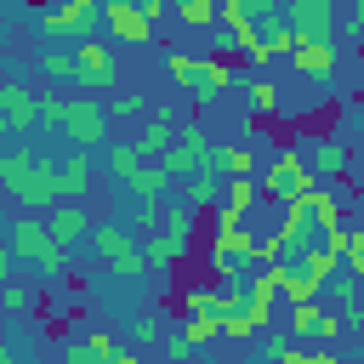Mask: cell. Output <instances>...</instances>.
I'll return each mask as SVG.
<instances>
[{"mask_svg": "<svg viewBox=\"0 0 364 364\" xmlns=\"http://www.w3.org/2000/svg\"><path fill=\"white\" fill-rule=\"evenodd\" d=\"M0 364H23V353H17V341H11V336L0 341Z\"/></svg>", "mask_w": 364, "mask_h": 364, "instance_id": "bcb514c9", "label": "cell"}, {"mask_svg": "<svg viewBox=\"0 0 364 364\" xmlns=\"http://www.w3.org/2000/svg\"><path fill=\"white\" fill-rule=\"evenodd\" d=\"M131 330H136V341H165L159 318H131Z\"/></svg>", "mask_w": 364, "mask_h": 364, "instance_id": "f6af8a7d", "label": "cell"}, {"mask_svg": "<svg viewBox=\"0 0 364 364\" xmlns=\"http://www.w3.org/2000/svg\"><path fill=\"white\" fill-rule=\"evenodd\" d=\"M176 131H182V125H176V108H154V114H148V125L131 136L136 159H142V165H159V159L176 148Z\"/></svg>", "mask_w": 364, "mask_h": 364, "instance_id": "5bb4252c", "label": "cell"}, {"mask_svg": "<svg viewBox=\"0 0 364 364\" xmlns=\"http://www.w3.org/2000/svg\"><path fill=\"white\" fill-rule=\"evenodd\" d=\"M102 171L125 188V182L142 171V159H136V148H131V142H108V148H102Z\"/></svg>", "mask_w": 364, "mask_h": 364, "instance_id": "f546056e", "label": "cell"}, {"mask_svg": "<svg viewBox=\"0 0 364 364\" xmlns=\"http://www.w3.org/2000/svg\"><path fill=\"white\" fill-rule=\"evenodd\" d=\"M102 102H108V119H142V114H154L142 91H114V97H102Z\"/></svg>", "mask_w": 364, "mask_h": 364, "instance_id": "74e56055", "label": "cell"}, {"mask_svg": "<svg viewBox=\"0 0 364 364\" xmlns=\"http://www.w3.org/2000/svg\"><path fill=\"white\" fill-rule=\"evenodd\" d=\"M341 28H347L353 40H364V0H347V17H341Z\"/></svg>", "mask_w": 364, "mask_h": 364, "instance_id": "7bdbcfd3", "label": "cell"}, {"mask_svg": "<svg viewBox=\"0 0 364 364\" xmlns=\"http://www.w3.org/2000/svg\"><path fill=\"white\" fill-rule=\"evenodd\" d=\"M245 296H250V307H256V318L262 324H273V296H284L279 290V267H256V273H245Z\"/></svg>", "mask_w": 364, "mask_h": 364, "instance_id": "cb8c5ba5", "label": "cell"}, {"mask_svg": "<svg viewBox=\"0 0 364 364\" xmlns=\"http://www.w3.org/2000/svg\"><path fill=\"white\" fill-rule=\"evenodd\" d=\"M6 193H11L17 210H28V216H51V210L63 205V159H57V154H40L34 171H28L23 182H11Z\"/></svg>", "mask_w": 364, "mask_h": 364, "instance_id": "5b68a950", "label": "cell"}, {"mask_svg": "<svg viewBox=\"0 0 364 364\" xmlns=\"http://www.w3.org/2000/svg\"><path fill=\"white\" fill-rule=\"evenodd\" d=\"M91 250L108 262V273H119V279H136L142 267H148V256L136 250V233L131 228H119V222H102L97 233H91Z\"/></svg>", "mask_w": 364, "mask_h": 364, "instance_id": "9c48e42d", "label": "cell"}, {"mask_svg": "<svg viewBox=\"0 0 364 364\" xmlns=\"http://www.w3.org/2000/svg\"><path fill=\"white\" fill-rule=\"evenodd\" d=\"M279 290H284L290 307H301V301H324L330 284H324L318 273H307V262H284V267H279Z\"/></svg>", "mask_w": 364, "mask_h": 364, "instance_id": "44dd1931", "label": "cell"}, {"mask_svg": "<svg viewBox=\"0 0 364 364\" xmlns=\"http://www.w3.org/2000/svg\"><path fill=\"white\" fill-rule=\"evenodd\" d=\"M210 165H216L222 176H262V165H256V148H250V142H216Z\"/></svg>", "mask_w": 364, "mask_h": 364, "instance_id": "4316f807", "label": "cell"}, {"mask_svg": "<svg viewBox=\"0 0 364 364\" xmlns=\"http://www.w3.org/2000/svg\"><path fill=\"white\" fill-rule=\"evenodd\" d=\"M34 301H40V296H34L23 279H6V284H0V307H6V318H28Z\"/></svg>", "mask_w": 364, "mask_h": 364, "instance_id": "836d02e7", "label": "cell"}, {"mask_svg": "<svg viewBox=\"0 0 364 364\" xmlns=\"http://www.w3.org/2000/svg\"><path fill=\"white\" fill-rule=\"evenodd\" d=\"M136 6H142V17H148V23H154V28H159V23H165V17H171V11H176V6H171V0H136Z\"/></svg>", "mask_w": 364, "mask_h": 364, "instance_id": "ee69618b", "label": "cell"}, {"mask_svg": "<svg viewBox=\"0 0 364 364\" xmlns=\"http://www.w3.org/2000/svg\"><path fill=\"white\" fill-rule=\"evenodd\" d=\"M114 364H142V358H136V353H119V358H114Z\"/></svg>", "mask_w": 364, "mask_h": 364, "instance_id": "7dc6e473", "label": "cell"}, {"mask_svg": "<svg viewBox=\"0 0 364 364\" xmlns=\"http://www.w3.org/2000/svg\"><path fill=\"white\" fill-rule=\"evenodd\" d=\"M262 330H267V324L256 318L245 284H228V301H222V336H228V341H250V336H262Z\"/></svg>", "mask_w": 364, "mask_h": 364, "instance_id": "e0dca14e", "label": "cell"}, {"mask_svg": "<svg viewBox=\"0 0 364 364\" xmlns=\"http://www.w3.org/2000/svg\"><path fill=\"white\" fill-rule=\"evenodd\" d=\"M6 250H11L17 262L40 267L46 279L68 267V250H63V245L51 239V222H46V216H28V210H17V216L6 222Z\"/></svg>", "mask_w": 364, "mask_h": 364, "instance_id": "7a4b0ae2", "label": "cell"}, {"mask_svg": "<svg viewBox=\"0 0 364 364\" xmlns=\"http://www.w3.org/2000/svg\"><path fill=\"white\" fill-rule=\"evenodd\" d=\"M102 6H125V0H102Z\"/></svg>", "mask_w": 364, "mask_h": 364, "instance_id": "c3c4849f", "label": "cell"}, {"mask_svg": "<svg viewBox=\"0 0 364 364\" xmlns=\"http://www.w3.org/2000/svg\"><path fill=\"white\" fill-rule=\"evenodd\" d=\"M296 28H290V17H284V6L279 11H267L262 17V57H256V68H267L273 57H296Z\"/></svg>", "mask_w": 364, "mask_h": 364, "instance_id": "d6986e66", "label": "cell"}, {"mask_svg": "<svg viewBox=\"0 0 364 364\" xmlns=\"http://www.w3.org/2000/svg\"><path fill=\"white\" fill-rule=\"evenodd\" d=\"M165 68H171V80L193 97V108H210L222 91H233V68H228L222 57H182V51H171Z\"/></svg>", "mask_w": 364, "mask_h": 364, "instance_id": "3957f363", "label": "cell"}, {"mask_svg": "<svg viewBox=\"0 0 364 364\" xmlns=\"http://www.w3.org/2000/svg\"><path fill=\"white\" fill-rule=\"evenodd\" d=\"M313 188H318V176H313V165H307L301 148H279V154L262 165V199H267V205H296V199H307Z\"/></svg>", "mask_w": 364, "mask_h": 364, "instance_id": "277c9868", "label": "cell"}, {"mask_svg": "<svg viewBox=\"0 0 364 364\" xmlns=\"http://www.w3.org/2000/svg\"><path fill=\"white\" fill-rule=\"evenodd\" d=\"M97 28H102V0H63L57 11L40 17V34L46 40H68V46H85Z\"/></svg>", "mask_w": 364, "mask_h": 364, "instance_id": "52a82bcc", "label": "cell"}, {"mask_svg": "<svg viewBox=\"0 0 364 364\" xmlns=\"http://www.w3.org/2000/svg\"><path fill=\"white\" fill-rule=\"evenodd\" d=\"M40 74L74 85V80H80V68H74V46H68V51H40Z\"/></svg>", "mask_w": 364, "mask_h": 364, "instance_id": "8d00e7d4", "label": "cell"}, {"mask_svg": "<svg viewBox=\"0 0 364 364\" xmlns=\"http://www.w3.org/2000/svg\"><path fill=\"white\" fill-rule=\"evenodd\" d=\"M324 296H330V307H336L341 318H358V273H336Z\"/></svg>", "mask_w": 364, "mask_h": 364, "instance_id": "d6a6232c", "label": "cell"}, {"mask_svg": "<svg viewBox=\"0 0 364 364\" xmlns=\"http://www.w3.org/2000/svg\"><path fill=\"white\" fill-rule=\"evenodd\" d=\"M256 205H262V176H228V182H222L216 216H222V222H245Z\"/></svg>", "mask_w": 364, "mask_h": 364, "instance_id": "ac0fdd59", "label": "cell"}, {"mask_svg": "<svg viewBox=\"0 0 364 364\" xmlns=\"http://www.w3.org/2000/svg\"><path fill=\"white\" fill-rule=\"evenodd\" d=\"M347 159H353V148H347V136H318V148H313V176L318 182H341L347 176Z\"/></svg>", "mask_w": 364, "mask_h": 364, "instance_id": "7402d4cb", "label": "cell"}, {"mask_svg": "<svg viewBox=\"0 0 364 364\" xmlns=\"http://www.w3.org/2000/svg\"><path fill=\"white\" fill-rule=\"evenodd\" d=\"M222 301H228V284H188L182 290V318H216L222 324Z\"/></svg>", "mask_w": 364, "mask_h": 364, "instance_id": "d4e9b609", "label": "cell"}, {"mask_svg": "<svg viewBox=\"0 0 364 364\" xmlns=\"http://www.w3.org/2000/svg\"><path fill=\"white\" fill-rule=\"evenodd\" d=\"M336 63H341L336 46H296V57H290V68H296L301 80H330Z\"/></svg>", "mask_w": 364, "mask_h": 364, "instance_id": "484cf974", "label": "cell"}, {"mask_svg": "<svg viewBox=\"0 0 364 364\" xmlns=\"http://www.w3.org/2000/svg\"><path fill=\"white\" fill-rule=\"evenodd\" d=\"M336 6H341V0H336Z\"/></svg>", "mask_w": 364, "mask_h": 364, "instance_id": "681fc988", "label": "cell"}, {"mask_svg": "<svg viewBox=\"0 0 364 364\" xmlns=\"http://www.w3.org/2000/svg\"><path fill=\"white\" fill-rule=\"evenodd\" d=\"M222 182H228V176H222L216 165H205V171H193V176H182L176 188H182V205H193L199 216H205V210L216 216V205H222Z\"/></svg>", "mask_w": 364, "mask_h": 364, "instance_id": "ffe728a7", "label": "cell"}, {"mask_svg": "<svg viewBox=\"0 0 364 364\" xmlns=\"http://www.w3.org/2000/svg\"><path fill=\"white\" fill-rule=\"evenodd\" d=\"M102 28H108L119 46H154V40H159V28L142 17L136 0H125V6H102Z\"/></svg>", "mask_w": 364, "mask_h": 364, "instance_id": "9a60e30c", "label": "cell"}, {"mask_svg": "<svg viewBox=\"0 0 364 364\" xmlns=\"http://www.w3.org/2000/svg\"><path fill=\"white\" fill-rule=\"evenodd\" d=\"M347 273L364 279V228H353V245H347Z\"/></svg>", "mask_w": 364, "mask_h": 364, "instance_id": "b9f144b4", "label": "cell"}, {"mask_svg": "<svg viewBox=\"0 0 364 364\" xmlns=\"http://www.w3.org/2000/svg\"><path fill=\"white\" fill-rule=\"evenodd\" d=\"M176 330H182V336L193 341V353H199V347H210V341L222 336V324H216V318H182Z\"/></svg>", "mask_w": 364, "mask_h": 364, "instance_id": "f35d334b", "label": "cell"}, {"mask_svg": "<svg viewBox=\"0 0 364 364\" xmlns=\"http://www.w3.org/2000/svg\"><path fill=\"white\" fill-rule=\"evenodd\" d=\"M296 347H301V341H296L290 330H262V364H290Z\"/></svg>", "mask_w": 364, "mask_h": 364, "instance_id": "d590c367", "label": "cell"}, {"mask_svg": "<svg viewBox=\"0 0 364 364\" xmlns=\"http://www.w3.org/2000/svg\"><path fill=\"white\" fill-rule=\"evenodd\" d=\"M301 347H330L341 330H347V318L336 313V307H324V301H301V307H290V324H284Z\"/></svg>", "mask_w": 364, "mask_h": 364, "instance_id": "8fae6325", "label": "cell"}, {"mask_svg": "<svg viewBox=\"0 0 364 364\" xmlns=\"http://www.w3.org/2000/svg\"><path fill=\"white\" fill-rule=\"evenodd\" d=\"M182 28H216L222 23V0H171Z\"/></svg>", "mask_w": 364, "mask_h": 364, "instance_id": "1f68e13d", "label": "cell"}, {"mask_svg": "<svg viewBox=\"0 0 364 364\" xmlns=\"http://www.w3.org/2000/svg\"><path fill=\"white\" fill-rule=\"evenodd\" d=\"M205 267L222 273L228 284H245V273L262 267V239L245 228V222H210V250H205Z\"/></svg>", "mask_w": 364, "mask_h": 364, "instance_id": "6da1fadb", "label": "cell"}, {"mask_svg": "<svg viewBox=\"0 0 364 364\" xmlns=\"http://www.w3.org/2000/svg\"><path fill=\"white\" fill-rule=\"evenodd\" d=\"M74 68H80L74 91H85V97H102V91H114V80H119V63H114V51H108V46H97V40L74 46Z\"/></svg>", "mask_w": 364, "mask_h": 364, "instance_id": "4fadbf2b", "label": "cell"}, {"mask_svg": "<svg viewBox=\"0 0 364 364\" xmlns=\"http://www.w3.org/2000/svg\"><path fill=\"white\" fill-rule=\"evenodd\" d=\"M210 154H216V142H210V131H205L199 119H188V125L176 131V148H171V154H165L159 165H165V171H171V176L182 182V176H193V171H205V165H210Z\"/></svg>", "mask_w": 364, "mask_h": 364, "instance_id": "7c38bea8", "label": "cell"}, {"mask_svg": "<svg viewBox=\"0 0 364 364\" xmlns=\"http://www.w3.org/2000/svg\"><path fill=\"white\" fill-rule=\"evenodd\" d=\"M85 193H91V154L68 148L63 154V199H85Z\"/></svg>", "mask_w": 364, "mask_h": 364, "instance_id": "83f0119b", "label": "cell"}, {"mask_svg": "<svg viewBox=\"0 0 364 364\" xmlns=\"http://www.w3.org/2000/svg\"><path fill=\"white\" fill-rule=\"evenodd\" d=\"M57 136H68V148H102L108 136H114V119H108V102L102 97H68V108H63V125H57Z\"/></svg>", "mask_w": 364, "mask_h": 364, "instance_id": "8992f818", "label": "cell"}, {"mask_svg": "<svg viewBox=\"0 0 364 364\" xmlns=\"http://www.w3.org/2000/svg\"><path fill=\"white\" fill-rule=\"evenodd\" d=\"M46 222H51V239H57L63 250H74V245H85V239L97 233V222H91V210H85L80 199H63Z\"/></svg>", "mask_w": 364, "mask_h": 364, "instance_id": "2e32d148", "label": "cell"}, {"mask_svg": "<svg viewBox=\"0 0 364 364\" xmlns=\"http://www.w3.org/2000/svg\"><path fill=\"white\" fill-rule=\"evenodd\" d=\"M159 347H165V358H171V364H188V358H193V341H188L182 330H165V341H159Z\"/></svg>", "mask_w": 364, "mask_h": 364, "instance_id": "60d3db41", "label": "cell"}, {"mask_svg": "<svg viewBox=\"0 0 364 364\" xmlns=\"http://www.w3.org/2000/svg\"><path fill=\"white\" fill-rule=\"evenodd\" d=\"M188 250H193V245L176 239V233H154L142 256H148V267H176V262H188Z\"/></svg>", "mask_w": 364, "mask_h": 364, "instance_id": "4dcf8cb0", "label": "cell"}, {"mask_svg": "<svg viewBox=\"0 0 364 364\" xmlns=\"http://www.w3.org/2000/svg\"><path fill=\"white\" fill-rule=\"evenodd\" d=\"M40 102L46 97H34L23 80H0V125H6V136H17V142H28L34 136V125H40Z\"/></svg>", "mask_w": 364, "mask_h": 364, "instance_id": "30bf717a", "label": "cell"}, {"mask_svg": "<svg viewBox=\"0 0 364 364\" xmlns=\"http://www.w3.org/2000/svg\"><path fill=\"white\" fill-rule=\"evenodd\" d=\"M245 91H250V108H256V114H267V108H279V85H273V80H250Z\"/></svg>", "mask_w": 364, "mask_h": 364, "instance_id": "ab89813d", "label": "cell"}, {"mask_svg": "<svg viewBox=\"0 0 364 364\" xmlns=\"http://www.w3.org/2000/svg\"><path fill=\"white\" fill-rule=\"evenodd\" d=\"M284 17H290L301 46H336V34H341L336 0H284Z\"/></svg>", "mask_w": 364, "mask_h": 364, "instance_id": "ba28073f", "label": "cell"}, {"mask_svg": "<svg viewBox=\"0 0 364 364\" xmlns=\"http://www.w3.org/2000/svg\"><path fill=\"white\" fill-rule=\"evenodd\" d=\"M114 358H119V347H114V336H108V330L74 336V341L63 347V364H114Z\"/></svg>", "mask_w": 364, "mask_h": 364, "instance_id": "603a6c76", "label": "cell"}, {"mask_svg": "<svg viewBox=\"0 0 364 364\" xmlns=\"http://www.w3.org/2000/svg\"><path fill=\"white\" fill-rule=\"evenodd\" d=\"M165 188H176V176H171L165 165H142V171L125 182V193H131V199H165Z\"/></svg>", "mask_w": 364, "mask_h": 364, "instance_id": "f1b7e54d", "label": "cell"}, {"mask_svg": "<svg viewBox=\"0 0 364 364\" xmlns=\"http://www.w3.org/2000/svg\"><path fill=\"white\" fill-rule=\"evenodd\" d=\"M165 210L171 205H159V199H131V233H159L165 228Z\"/></svg>", "mask_w": 364, "mask_h": 364, "instance_id": "e575fe53", "label": "cell"}]
</instances>
